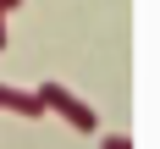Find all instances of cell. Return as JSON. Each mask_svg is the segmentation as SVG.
<instances>
[{"instance_id":"obj_3","label":"cell","mask_w":160,"mask_h":149,"mask_svg":"<svg viewBox=\"0 0 160 149\" xmlns=\"http://www.w3.org/2000/svg\"><path fill=\"white\" fill-rule=\"evenodd\" d=\"M0 11H6V17H11V11H22V0H0Z\"/></svg>"},{"instance_id":"obj_4","label":"cell","mask_w":160,"mask_h":149,"mask_svg":"<svg viewBox=\"0 0 160 149\" xmlns=\"http://www.w3.org/2000/svg\"><path fill=\"white\" fill-rule=\"evenodd\" d=\"M0 50H6V11H0Z\"/></svg>"},{"instance_id":"obj_2","label":"cell","mask_w":160,"mask_h":149,"mask_svg":"<svg viewBox=\"0 0 160 149\" xmlns=\"http://www.w3.org/2000/svg\"><path fill=\"white\" fill-rule=\"evenodd\" d=\"M0 111L28 116V122H33V116H44V99H39V88L28 94V88H11V83H0Z\"/></svg>"},{"instance_id":"obj_1","label":"cell","mask_w":160,"mask_h":149,"mask_svg":"<svg viewBox=\"0 0 160 149\" xmlns=\"http://www.w3.org/2000/svg\"><path fill=\"white\" fill-rule=\"evenodd\" d=\"M39 99H44V116H61L66 127H78V132H99L94 105H83L72 88H61V83H44V88H39Z\"/></svg>"}]
</instances>
